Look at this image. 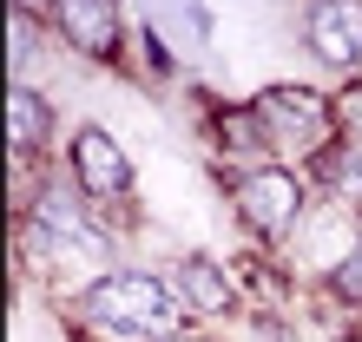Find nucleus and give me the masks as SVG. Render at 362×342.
<instances>
[{
  "label": "nucleus",
  "instance_id": "obj_1",
  "mask_svg": "<svg viewBox=\"0 0 362 342\" xmlns=\"http://www.w3.org/2000/svg\"><path fill=\"white\" fill-rule=\"evenodd\" d=\"M73 309H79V329H93L99 342H178V336L198 329V316L185 309L172 276L139 270V264L93 276L73 296Z\"/></svg>",
  "mask_w": 362,
  "mask_h": 342
},
{
  "label": "nucleus",
  "instance_id": "obj_2",
  "mask_svg": "<svg viewBox=\"0 0 362 342\" xmlns=\"http://www.w3.org/2000/svg\"><path fill=\"white\" fill-rule=\"evenodd\" d=\"M20 237H27L33 256H47V264H86L99 276L119 270L112 264V230L79 198V184L66 171H53V178H40L27 191V204H20Z\"/></svg>",
  "mask_w": 362,
  "mask_h": 342
},
{
  "label": "nucleus",
  "instance_id": "obj_3",
  "mask_svg": "<svg viewBox=\"0 0 362 342\" xmlns=\"http://www.w3.org/2000/svg\"><path fill=\"white\" fill-rule=\"evenodd\" d=\"M250 112L264 125V145L276 165H310L323 145L343 132V99H329L323 86H296V79H276L250 99Z\"/></svg>",
  "mask_w": 362,
  "mask_h": 342
},
{
  "label": "nucleus",
  "instance_id": "obj_4",
  "mask_svg": "<svg viewBox=\"0 0 362 342\" xmlns=\"http://www.w3.org/2000/svg\"><path fill=\"white\" fill-rule=\"evenodd\" d=\"M224 191H230V211L238 224L257 237L264 250H284L296 237V224L310 218L316 191L296 165H250V171H224Z\"/></svg>",
  "mask_w": 362,
  "mask_h": 342
},
{
  "label": "nucleus",
  "instance_id": "obj_5",
  "mask_svg": "<svg viewBox=\"0 0 362 342\" xmlns=\"http://www.w3.org/2000/svg\"><path fill=\"white\" fill-rule=\"evenodd\" d=\"M356 237H362V218H356V211L329 204V198H316V204H310V218L296 224V237L276 250V256H284V270L310 276V283H329V276L349 264Z\"/></svg>",
  "mask_w": 362,
  "mask_h": 342
},
{
  "label": "nucleus",
  "instance_id": "obj_6",
  "mask_svg": "<svg viewBox=\"0 0 362 342\" xmlns=\"http://www.w3.org/2000/svg\"><path fill=\"white\" fill-rule=\"evenodd\" d=\"M66 178L79 184V198L99 211V204L132 198L139 171H132V152H125V145L105 132V125H79V132L66 138Z\"/></svg>",
  "mask_w": 362,
  "mask_h": 342
},
{
  "label": "nucleus",
  "instance_id": "obj_7",
  "mask_svg": "<svg viewBox=\"0 0 362 342\" xmlns=\"http://www.w3.org/2000/svg\"><path fill=\"white\" fill-rule=\"evenodd\" d=\"M303 53L329 79H362V0H316L303 7Z\"/></svg>",
  "mask_w": 362,
  "mask_h": 342
},
{
  "label": "nucleus",
  "instance_id": "obj_8",
  "mask_svg": "<svg viewBox=\"0 0 362 342\" xmlns=\"http://www.w3.org/2000/svg\"><path fill=\"white\" fill-rule=\"evenodd\" d=\"M125 27L132 20L112 0H59V7H47V33L59 47H73L79 59H99V66L125 59Z\"/></svg>",
  "mask_w": 362,
  "mask_h": 342
},
{
  "label": "nucleus",
  "instance_id": "obj_9",
  "mask_svg": "<svg viewBox=\"0 0 362 342\" xmlns=\"http://www.w3.org/2000/svg\"><path fill=\"white\" fill-rule=\"evenodd\" d=\"M172 283L185 296V309L198 316V329H218L230 323V316L244 309V283H238V270L218 264V256H204V250H185L178 264H172Z\"/></svg>",
  "mask_w": 362,
  "mask_h": 342
},
{
  "label": "nucleus",
  "instance_id": "obj_10",
  "mask_svg": "<svg viewBox=\"0 0 362 342\" xmlns=\"http://www.w3.org/2000/svg\"><path fill=\"white\" fill-rule=\"evenodd\" d=\"M296 171L310 178L316 198H329V204H343V211H356V218H362V132H349V125H343L323 152H316L310 165H296Z\"/></svg>",
  "mask_w": 362,
  "mask_h": 342
},
{
  "label": "nucleus",
  "instance_id": "obj_11",
  "mask_svg": "<svg viewBox=\"0 0 362 342\" xmlns=\"http://www.w3.org/2000/svg\"><path fill=\"white\" fill-rule=\"evenodd\" d=\"M53 99L40 93V86H27V79H13L7 86V152L20 158V165H40L53 152Z\"/></svg>",
  "mask_w": 362,
  "mask_h": 342
},
{
  "label": "nucleus",
  "instance_id": "obj_12",
  "mask_svg": "<svg viewBox=\"0 0 362 342\" xmlns=\"http://www.w3.org/2000/svg\"><path fill=\"white\" fill-rule=\"evenodd\" d=\"M323 290L336 296V303H349V309H362V237H356V250H349V264L336 270V276H329Z\"/></svg>",
  "mask_w": 362,
  "mask_h": 342
},
{
  "label": "nucleus",
  "instance_id": "obj_13",
  "mask_svg": "<svg viewBox=\"0 0 362 342\" xmlns=\"http://www.w3.org/2000/svg\"><path fill=\"white\" fill-rule=\"evenodd\" d=\"M329 342H362V329H336V336H329Z\"/></svg>",
  "mask_w": 362,
  "mask_h": 342
}]
</instances>
